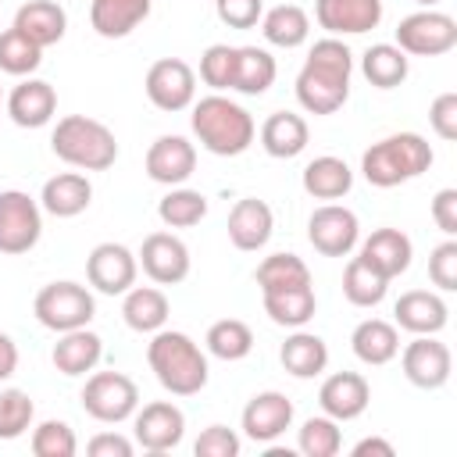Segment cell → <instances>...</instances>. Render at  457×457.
<instances>
[{
  "label": "cell",
  "mask_w": 457,
  "mask_h": 457,
  "mask_svg": "<svg viewBox=\"0 0 457 457\" xmlns=\"http://www.w3.org/2000/svg\"><path fill=\"white\" fill-rule=\"evenodd\" d=\"M261 32H264V39L271 46L293 50V46H300L311 36V18L296 4H278V7H271V11L261 14Z\"/></svg>",
  "instance_id": "cell-33"
},
{
  "label": "cell",
  "mask_w": 457,
  "mask_h": 457,
  "mask_svg": "<svg viewBox=\"0 0 457 457\" xmlns=\"http://www.w3.org/2000/svg\"><path fill=\"white\" fill-rule=\"evenodd\" d=\"M386 289H389V278L378 275L364 257H353L346 264V271H343V296L353 307H375V303H382Z\"/></svg>",
  "instance_id": "cell-38"
},
{
  "label": "cell",
  "mask_w": 457,
  "mask_h": 457,
  "mask_svg": "<svg viewBox=\"0 0 457 457\" xmlns=\"http://www.w3.org/2000/svg\"><path fill=\"white\" fill-rule=\"evenodd\" d=\"M214 11L228 29H253L264 14V0H214Z\"/></svg>",
  "instance_id": "cell-48"
},
{
  "label": "cell",
  "mask_w": 457,
  "mask_h": 457,
  "mask_svg": "<svg viewBox=\"0 0 457 457\" xmlns=\"http://www.w3.org/2000/svg\"><path fill=\"white\" fill-rule=\"evenodd\" d=\"M82 407L89 418L104 421V425H118L125 418L136 414L139 407V389L129 375L121 371H96L86 378V389H82Z\"/></svg>",
  "instance_id": "cell-7"
},
{
  "label": "cell",
  "mask_w": 457,
  "mask_h": 457,
  "mask_svg": "<svg viewBox=\"0 0 457 457\" xmlns=\"http://www.w3.org/2000/svg\"><path fill=\"white\" fill-rule=\"evenodd\" d=\"M296 446H300V453H307V457H336L339 446H343L339 421L328 418V414H321V418H307V421L300 425Z\"/></svg>",
  "instance_id": "cell-41"
},
{
  "label": "cell",
  "mask_w": 457,
  "mask_h": 457,
  "mask_svg": "<svg viewBox=\"0 0 457 457\" xmlns=\"http://www.w3.org/2000/svg\"><path fill=\"white\" fill-rule=\"evenodd\" d=\"M168 314H171V307H168V296L161 289H154V286H132L125 293L121 318H125L129 328H136V332H157V328H164Z\"/></svg>",
  "instance_id": "cell-31"
},
{
  "label": "cell",
  "mask_w": 457,
  "mask_h": 457,
  "mask_svg": "<svg viewBox=\"0 0 457 457\" xmlns=\"http://www.w3.org/2000/svg\"><path fill=\"white\" fill-rule=\"evenodd\" d=\"M143 86H146L150 104H154L157 111H168V114L186 111V107L193 104V96H196V75H193V68H189L186 61H179V57H161V61H154Z\"/></svg>",
  "instance_id": "cell-10"
},
{
  "label": "cell",
  "mask_w": 457,
  "mask_h": 457,
  "mask_svg": "<svg viewBox=\"0 0 457 457\" xmlns=\"http://www.w3.org/2000/svg\"><path fill=\"white\" fill-rule=\"evenodd\" d=\"M278 361H282V368H286L293 378H314V375H321L325 364H328V346H325V339L314 336V332H293V336L282 343Z\"/></svg>",
  "instance_id": "cell-29"
},
{
  "label": "cell",
  "mask_w": 457,
  "mask_h": 457,
  "mask_svg": "<svg viewBox=\"0 0 457 457\" xmlns=\"http://www.w3.org/2000/svg\"><path fill=\"white\" fill-rule=\"evenodd\" d=\"M236 57H239V46H228V43L207 46L204 57H200V79L211 89H232V82H236Z\"/></svg>",
  "instance_id": "cell-43"
},
{
  "label": "cell",
  "mask_w": 457,
  "mask_h": 457,
  "mask_svg": "<svg viewBox=\"0 0 457 457\" xmlns=\"http://www.w3.org/2000/svg\"><path fill=\"white\" fill-rule=\"evenodd\" d=\"M79 443L68 421H43L32 428V453L36 457H75Z\"/></svg>",
  "instance_id": "cell-45"
},
{
  "label": "cell",
  "mask_w": 457,
  "mask_h": 457,
  "mask_svg": "<svg viewBox=\"0 0 457 457\" xmlns=\"http://www.w3.org/2000/svg\"><path fill=\"white\" fill-rule=\"evenodd\" d=\"M136 253L121 243H100L89 250L86 257V278L93 289L107 293V296H118V293H129L132 282H136Z\"/></svg>",
  "instance_id": "cell-12"
},
{
  "label": "cell",
  "mask_w": 457,
  "mask_h": 457,
  "mask_svg": "<svg viewBox=\"0 0 457 457\" xmlns=\"http://www.w3.org/2000/svg\"><path fill=\"white\" fill-rule=\"evenodd\" d=\"M428 278L443 293H453L457 289V243H453V236L432 250V257H428Z\"/></svg>",
  "instance_id": "cell-46"
},
{
  "label": "cell",
  "mask_w": 457,
  "mask_h": 457,
  "mask_svg": "<svg viewBox=\"0 0 457 457\" xmlns=\"http://www.w3.org/2000/svg\"><path fill=\"white\" fill-rule=\"evenodd\" d=\"M146 361L157 382L175 396H196L207 386V357L186 332L157 328L146 346Z\"/></svg>",
  "instance_id": "cell-2"
},
{
  "label": "cell",
  "mask_w": 457,
  "mask_h": 457,
  "mask_svg": "<svg viewBox=\"0 0 457 457\" xmlns=\"http://www.w3.org/2000/svg\"><path fill=\"white\" fill-rule=\"evenodd\" d=\"M57 111V93L43 79H25L7 96V114L21 129H43Z\"/></svg>",
  "instance_id": "cell-21"
},
{
  "label": "cell",
  "mask_w": 457,
  "mask_h": 457,
  "mask_svg": "<svg viewBox=\"0 0 457 457\" xmlns=\"http://www.w3.org/2000/svg\"><path fill=\"white\" fill-rule=\"evenodd\" d=\"M393 314H396V325L407 328V332H414V336H436V332L446 325V318H450L443 296H439V293H428V289H411V293H403V296L396 300Z\"/></svg>",
  "instance_id": "cell-22"
},
{
  "label": "cell",
  "mask_w": 457,
  "mask_h": 457,
  "mask_svg": "<svg viewBox=\"0 0 457 457\" xmlns=\"http://www.w3.org/2000/svg\"><path fill=\"white\" fill-rule=\"evenodd\" d=\"M36 321L43 328H54V332H71V328H86L93 321V296L86 286L79 282H50L36 293Z\"/></svg>",
  "instance_id": "cell-6"
},
{
  "label": "cell",
  "mask_w": 457,
  "mask_h": 457,
  "mask_svg": "<svg viewBox=\"0 0 457 457\" xmlns=\"http://www.w3.org/2000/svg\"><path fill=\"white\" fill-rule=\"evenodd\" d=\"M139 264L157 286H175L189 275V246L171 232H150L139 246Z\"/></svg>",
  "instance_id": "cell-14"
},
{
  "label": "cell",
  "mask_w": 457,
  "mask_h": 457,
  "mask_svg": "<svg viewBox=\"0 0 457 457\" xmlns=\"http://www.w3.org/2000/svg\"><path fill=\"white\" fill-rule=\"evenodd\" d=\"M350 75H353V54L343 39L325 36L311 46L300 75H296V100L311 114H332L350 96Z\"/></svg>",
  "instance_id": "cell-1"
},
{
  "label": "cell",
  "mask_w": 457,
  "mask_h": 457,
  "mask_svg": "<svg viewBox=\"0 0 457 457\" xmlns=\"http://www.w3.org/2000/svg\"><path fill=\"white\" fill-rule=\"evenodd\" d=\"M100 353H104V339L89 328H71V332H61V339L54 343V368L68 378L75 375H86L100 364Z\"/></svg>",
  "instance_id": "cell-25"
},
{
  "label": "cell",
  "mask_w": 457,
  "mask_h": 457,
  "mask_svg": "<svg viewBox=\"0 0 457 457\" xmlns=\"http://www.w3.org/2000/svg\"><path fill=\"white\" fill-rule=\"evenodd\" d=\"M196 168V150L186 136H157L146 150V175L161 186H182Z\"/></svg>",
  "instance_id": "cell-17"
},
{
  "label": "cell",
  "mask_w": 457,
  "mask_h": 457,
  "mask_svg": "<svg viewBox=\"0 0 457 457\" xmlns=\"http://www.w3.org/2000/svg\"><path fill=\"white\" fill-rule=\"evenodd\" d=\"M414 4H421V7H436L439 0H414Z\"/></svg>",
  "instance_id": "cell-54"
},
{
  "label": "cell",
  "mask_w": 457,
  "mask_h": 457,
  "mask_svg": "<svg viewBox=\"0 0 457 457\" xmlns=\"http://www.w3.org/2000/svg\"><path fill=\"white\" fill-rule=\"evenodd\" d=\"M207 214V196L196 193V189H175L168 196H161L157 204V218L168 225V228H193L196 221H204Z\"/></svg>",
  "instance_id": "cell-40"
},
{
  "label": "cell",
  "mask_w": 457,
  "mask_h": 457,
  "mask_svg": "<svg viewBox=\"0 0 457 457\" xmlns=\"http://www.w3.org/2000/svg\"><path fill=\"white\" fill-rule=\"evenodd\" d=\"M428 121H432L439 139L453 143L457 139V93H439L428 107Z\"/></svg>",
  "instance_id": "cell-49"
},
{
  "label": "cell",
  "mask_w": 457,
  "mask_h": 457,
  "mask_svg": "<svg viewBox=\"0 0 457 457\" xmlns=\"http://www.w3.org/2000/svg\"><path fill=\"white\" fill-rule=\"evenodd\" d=\"M275 57L264 50V46H239V57H236V82L232 89L246 93V96H261L271 82H275Z\"/></svg>",
  "instance_id": "cell-37"
},
{
  "label": "cell",
  "mask_w": 457,
  "mask_h": 457,
  "mask_svg": "<svg viewBox=\"0 0 457 457\" xmlns=\"http://www.w3.org/2000/svg\"><path fill=\"white\" fill-rule=\"evenodd\" d=\"M36 403L21 389H0V439H18L32 425Z\"/></svg>",
  "instance_id": "cell-44"
},
{
  "label": "cell",
  "mask_w": 457,
  "mask_h": 457,
  "mask_svg": "<svg viewBox=\"0 0 457 457\" xmlns=\"http://www.w3.org/2000/svg\"><path fill=\"white\" fill-rule=\"evenodd\" d=\"M14 29H18L25 39H32L39 50H46V46H54V43L64 36L68 14H64V7L54 4V0H29V4L18 7Z\"/></svg>",
  "instance_id": "cell-23"
},
{
  "label": "cell",
  "mask_w": 457,
  "mask_h": 457,
  "mask_svg": "<svg viewBox=\"0 0 457 457\" xmlns=\"http://www.w3.org/2000/svg\"><path fill=\"white\" fill-rule=\"evenodd\" d=\"M193 132L200 139L204 150L218 154V157H239L250 143H253V118L246 107H239L236 100L211 93L204 100L193 104Z\"/></svg>",
  "instance_id": "cell-3"
},
{
  "label": "cell",
  "mask_w": 457,
  "mask_h": 457,
  "mask_svg": "<svg viewBox=\"0 0 457 457\" xmlns=\"http://www.w3.org/2000/svg\"><path fill=\"white\" fill-rule=\"evenodd\" d=\"M39 61H43V50L32 39H25L14 25L7 32H0V71H7V75H32L39 68Z\"/></svg>",
  "instance_id": "cell-42"
},
{
  "label": "cell",
  "mask_w": 457,
  "mask_h": 457,
  "mask_svg": "<svg viewBox=\"0 0 457 457\" xmlns=\"http://www.w3.org/2000/svg\"><path fill=\"white\" fill-rule=\"evenodd\" d=\"M261 296H264V314L275 325H286V328H303L318 311V300H314L311 286L282 289V293H261Z\"/></svg>",
  "instance_id": "cell-35"
},
{
  "label": "cell",
  "mask_w": 457,
  "mask_h": 457,
  "mask_svg": "<svg viewBox=\"0 0 457 457\" xmlns=\"http://www.w3.org/2000/svg\"><path fill=\"white\" fill-rule=\"evenodd\" d=\"M207 350L218 357V361H243L250 350H253V332L246 321L239 318H221L207 328Z\"/></svg>",
  "instance_id": "cell-39"
},
{
  "label": "cell",
  "mask_w": 457,
  "mask_h": 457,
  "mask_svg": "<svg viewBox=\"0 0 457 457\" xmlns=\"http://www.w3.org/2000/svg\"><path fill=\"white\" fill-rule=\"evenodd\" d=\"M432 164V146L418 136V132H396L386 136L378 143H371L361 157V171L371 186L378 189H393L400 182L418 179L421 171H428Z\"/></svg>",
  "instance_id": "cell-4"
},
{
  "label": "cell",
  "mask_w": 457,
  "mask_h": 457,
  "mask_svg": "<svg viewBox=\"0 0 457 457\" xmlns=\"http://www.w3.org/2000/svg\"><path fill=\"white\" fill-rule=\"evenodd\" d=\"M186 436V414L171 400H154L136 414V443L150 453L175 450Z\"/></svg>",
  "instance_id": "cell-15"
},
{
  "label": "cell",
  "mask_w": 457,
  "mask_h": 457,
  "mask_svg": "<svg viewBox=\"0 0 457 457\" xmlns=\"http://www.w3.org/2000/svg\"><path fill=\"white\" fill-rule=\"evenodd\" d=\"M368 453H375V457H393V443H386V439H378V436H364V439L353 446V457H368Z\"/></svg>",
  "instance_id": "cell-53"
},
{
  "label": "cell",
  "mask_w": 457,
  "mask_h": 457,
  "mask_svg": "<svg viewBox=\"0 0 457 457\" xmlns=\"http://www.w3.org/2000/svg\"><path fill=\"white\" fill-rule=\"evenodd\" d=\"M14 368H18V346H14V339L7 332H0V382L11 378Z\"/></svg>",
  "instance_id": "cell-52"
},
{
  "label": "cell",
  "mask_w": 457,
  "mask_h": 457,
  "mask_svg": "<svg viewBox=\"0 0 457 457\" xmlns=\"http://www.w3.org/2000/svg\"><path fill=\"white\" fill-rule=\"evenodd\" d=\"M314 18L328 36H361L378 29L382 0H314Z\"/></svg>",
  "instance_id": "cell-16"
},
{
  "label": "cell",
  "mask_w": 457,
  "mask_h": 457,
  "mask_svg": "<svg viewBox=\"0 0 457 457\" xmlns=\"http://www.w3.org/2000/svg\"><path fill=\"white\" fill-rule=\"evenodd\" d=\"M307 121L293 111H275L264 118L261 125V146L268 157H278V161H289L296 154L307 150Z\"/></svg>",
  "instance_id": "cell-26"
},
{
  "label": "cell",
  "mask_w": 457,
  "mask_h": 457,
  "mask_svg": "<svg viewBox=\"0 0 457 457\" xmlns=\"http://www.w3.org/2000/svg\"><path fill=\"white\" fill-rule=\"evenodd\" d=\"M432 221L443 236H457V189H439L432 196Z\"/></svg>",
  "instance_id": "cell-50"
},
{
  "label": "cell",
  "mask_w": 457,
  "mask_h": 457,
  "mask_svg": "<svg viewBox=\"0 0 457 457\" xmlns=\"http://www.w3.org/2000/svg\"><path fill=\"white\" fill-rule=\"evenodd\" d=\"M253 282L261 286V293H282V289L311 286V271L296 253H271L257 264Z\"/></svg>",
  "instance_id": "cell-36"
},
{
  "label": "cell",
  "mask_w": 457,
  "mask_h": 457,
  "mask_svg": "<svg viewBox=\"0 0 457 457\" xmlns=\"http://www.w3.org/2000/svg\"><path fill=\"white\" fill-rule=\"evenodd\" d=\"M146 14H150V0H93L89 4V25L104 39L129 36Z\"/></svg>",
  "instance_id": "cell-28"
},
{
  "label": "cell",
  "mask_w": 457,
  "mask_h": 457,
  "mask_svg": "<svg viewBox=\"0 0 457 457\" xmlns=\"http://www.w3.org/2000/svg\"><path fill=\"white\" fill-rule=\"evenodd\" d=\"M39 200H43V211H50L54 218H75V214H82L89 207L93 186L79 171H61V175L43 182V196Z\"/></svg>",
  "instance_id": "cell-27"
},
{
  "label": "cell",
  "mask_w": 457,
  "mask_h": 457,
  "mask_svg": "<svg viewBox=\"0 0 457 457\" xmlns=\"http://www.w3.org/2000/svg\"><path fill=\"white\" fill-rule=\"evenodd\" d=\"M361 71H364V79H368L371 86L393 89V86H400V82L407 79L411 64H407V54H403L396 43H375V46L364 50Z\"/></svg>",
  "instance_id": "cell-34"
},
{
  "label": "cell",
  "mask_w": 457,
  "mask_h": 457,
  "mask_svg": "<svg viewBox=\"0 0 457 457\" xmlns=\"http://www.w3.org/2000/svg\"><path fill=\"white\" fill-rule=\"evenodd\" d=\"M50 146L54 154L71 164V168H82V171H104L114 164L118 157V139L114 132L96 121V118H86V114H68L57 121L54 136H50Z\"/></svg>",
  "instance_id": "cell-5"
},
{
  "label": "cell",
  "mask_w": 457,
  "mask_h": 457,
  "mask_svg": "<svg viewBox=\"0 0 457 457\" xmlns=\"http://www.w3.org/2000/svg\"><path fill=\"white\" fill-rule=\"evenodd\" d=\"M293 425V403L289 396L268 389V393H257L246 407H243V432L246 439L253 443H271L278 439L286 428Z\"/></svg>",
  "instance_id": "cell-19"
},
{
  "label": "cell",
  "mask_w": 457,
  "mask_h": 457,
  "mask_svg": "<svg viewBox=\"0 0 457 457\" xmlns=\"http://www.w3.org/2000/svg\"><path fill=\"white\" fill-rule=\"evenodd\" d=\"M357 236H361V225L350 207L325 204V207H314V214L307 218V239L325 257H346L357 246Z\"/></svg>",
  "instance_id": "cell-11"
},
{
  "label": "cell",
  "mask_w": 457,
  "mask_h": 457,
  "mask_svg": "<svg viewBox=\"0 0 457 457\" xmlns=\"http://www.w3.org/2000/svg\"><path fill=\"white\" fill-rule=\"evenodd\" d=\"M368 400H371V389H368V378L357 375V371H336L321 382L318 389V403L328 418L336 421H353L368 411Z\"/></svg>",
  "instance_id": "cell-18"
},
{
  "label": "cell",
  "mask_w": 457,
  "mask_h": 457,
  "mask_svg": "<svg viewBox=\"0 0 457 457\" xmlns=\"http://www.w3.org/2000/svg\"><path fill=\"white\" fill-rule=\"evenodd\" d=\"M43 214L39 204L21 189L0 193V253H29L39 243Z\"/></svg>",
  "instance_id": "cell-9"
},
{
  "label": "cell",
  "mask_w": 457,
  "mask_h": 457,
  "mask_svg": "<svg viewBox=\"0 0 457 457\" xmlns=\"http://www.w3.org/2000/svg\"><path fill=\"white\" fill-rule=\"evenodd\" d=\"M353 186V171L343 157H314L307 168H303V189L314 196V200H339L346 196Z\"/></svg>",
  "instance_id": "cell-30"
},
{
  "label": "cell",
  "mask_w": 457,
  "mask_h": 457,
  "mask_svg": "<svg viewBox=\"0 0 457 457\" xmlns=\"http://www.w3.org/2000/svg\"><path fill=\"white\" fill-rule=\"evenodd\" d=\"M196 457H236L239 453V436L225 425H211L200 432V439L193 443Z\"/></svg>",
  "instance_id": "cell-47"
},
{
  "label": "cell",
  "mask_w": 457,
  "mask_h": 457,
  "mask_svg": "<svg viewBox=\"0 0 457 457\" xmlns=\"http://www.w3.org/2000/svg\"><path fill=\"white\" fill-rule=\"evenodd\" d=\"M396 46L414 57H439L457 46V21L443 11H414L396 25Z\"/></svg>",
  "instance_id": "cell-8"
},
{
  "label": "cell",
  "mask_w": 457,
  "mask_h": 457,
  "mask_svg": "<svg viewBox=\"0 0 457 457\" xmlns=\"http://www.w3.org/2000/svg\"><path fill=\"white\" fill-rule=\"evenodd\" d=\"M400 361H403L407 382L418 389H439L450 382L453 357H450V346L439 343L436 336H418L414 343H407Z\"/></svg>",
  "instance_id": "cell-13"
},
{
  "label": "cell",
  "mask_w": 457,
  "mask_h": 457,
  "mask_svg": "<svg viewBox=\"0 0 457 457\" xmlns=\"http://www.w3.org/2000/svg\"><path fill=\"white\" fill-rule=\"evenodd\" d=\"M271 228H275V214L257 196H243L228 211V239L236 250H261L271 239Z\"/></svg>",
  "instance_id": "cell-20"
},
{
  "label": "cell",
  "mask_w": 457,
  "mask_h": 457,
  "mask_svg": "<svg viewBox=\"0 0 457 457\" xmlns=\"http://www.w3.org/2000/svg\"><path fill=\"white\" fill-rule=\"evenodd\" d=\"M361 257L386 278H396L411 268V257H414V246L411 239L400 232V228H375L364 246H361Z\"/></svg>",
  "instance_id": "cell-24"
},
{
  "label": "cell",
  "mask_w": 457,
  "mask_h": 457,
  "mask_svg": "<svg viewBox=\"0 0 457 457\" xmlns=\"http://www.w3.org/2000/svg\"><path fill=\"white\" fill-rule=\"evenodd\" d=\"M86 450H89V457H132V443H129L125 436H118V432H100V436H93V439L86 443Z\"/></svg>",
  "instance_id": "cell-51"
},
{
  "label": "cell",
  "mask_w": 457,
  "mask_h": 457,
  "mask_svg": "<svg viewBox=\"0 0 457 457\" xmlns=\"http://www.w3.org/2000/svg\"><path fill=\"white\" fill-rule=\"evenodd\" d=\"M350 346L357 353V361L364 364H389L396 353H400V336L389 321L382 318H364L353 336H350Z\"/></svg>",
  "instance_id": "cell-32"
}]
</instances>
